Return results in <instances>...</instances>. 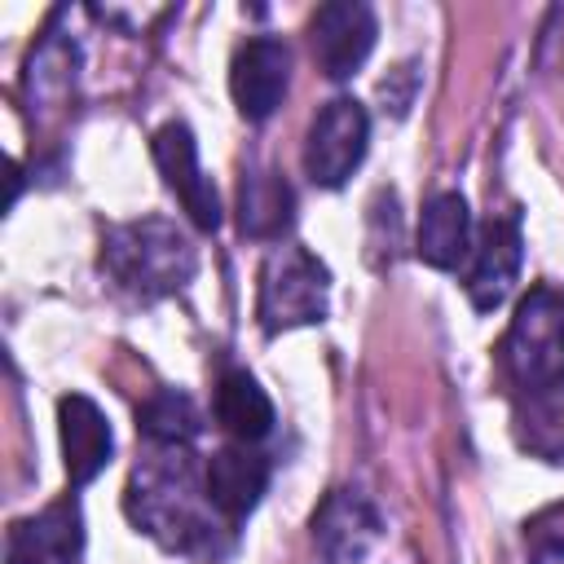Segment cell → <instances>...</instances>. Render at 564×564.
<instances>
[{
	"label": "cell",
	"instance_id": "6da1fadb",
	"mask_svg": "<svg viewBox=\"0 0 564 564\" xmlns=\"http://www.w3.org/2000/svg\"><path fill=\"white\" fill-rule=\"evenodd\" d=\"M163 454H150L137 463L128 480V520L154 538L167 551H194L212 533V498L207 485H198L194 463L181 445H159Z\"/></svg>",
	"mask_w": 564,
	"mask_h": 564
},
{
	"label": "cell",
	"instance_id": "7a4b0ae2",
	"mask_svg": "<svg viewBox=\"0 0 564 564\" xmlns=\"http://www.w3.org/2000/svg\"><path fill=\"white\" fill-rule=\"evenodd\" d=\"M101 269L119 291H128V295L150 304V300L176 295L194 278L198 256H194L189 238L172 220L145 216V220H128V225L106 229Z\"/></svg>",
	"mask_w": 564,
	"mask_h": 564
},
{
	"label": "cell",
	"instance_id": "3957f363",
	"mask_svg": "<svg viewBox=\"0 0 564 564\" xmlns=\"http://www.w3.org/2000/svg\"><path fill=\"white\" fill-rule=\"evenodd\" d=\"M498 361L516 397L564 383V291L546 282L529 286L498 344Z\"/></svg>",
	"mask_w": 564,
	"mask_h": 564
},
{
	"label": "cell",
	"instance_id": "277c9868",
	"mask_svg": "<svg viewBox=\"0 0 564 564\" xmlns=\"http://www.w3.org/2000/svg\"><path fill=\"white\" fill-rule=\"evenodd\" d=\"M326 300H330V273L313 251L295 242L269 251V260L260 264V300H256V317L269 335L322 322Z\"/></svg>",
	"mask_w": 564,
	"mask_h": 564
},
{
	"label": "cell",
	"instance_id": "5b68a950",
	"mask_svg": "<svg viewBox=\"0 0 564 564\" xmlns=\"http://www.w3.org/2000/svg\"><path fill=\"white\" fill-rule=\"evenodd\" d=\"M366 141H370V115H366V106L352 101V97H335L308 123L304 172L313 176V185L339 189L357 172V163L366 159Z\"/></svg>",
	"mask_w": 564,
	"mask_h": 564
},
{
	"label": "cell",
	"instance_id": "8992f818",
	"mask_svg": "<svg viewBox=\"0 0 564 564\" xmlns=\"http://www.w3.org/2000/svg\"><path fill=\"white\" fill-rule=\"evenodd\" d=\"M375 35H379L375 9H370V4H357V0L322 4V9L308 18L313 62H317V70L330 75V79L357 75L361 62H366L370 48H375Z\"/></svg>",
	"mask_w": 564,
	"mask_h": 564
},
{
	"label": "cell",
	"instance_id": "52a82bcc",
	"mask_svg": "<svg viewBox=\"0 0 564 564\" xmlns=\"http://www.w3.org/2000/svg\"><path fill=\"white\" fill-rule=\"evenodd\" d=\"M313 551L322 564H361L383 533L379 511L357 489H330L313 511Z\"/></svg>",
	"mask_w": 564,
	"mask_h": 564
},
{
	"label": "cell",
	"instance_id": "ba28073f",
	"mask_svg": "<svg viewBox=\"0 0 564 564\" xmlns=\"http://www.w3.org/2000/svg\"><path fill=\"white\" fill-rule=\"evenodd\" d=\"M150 150H154V163H159V172H163V181H167V189L181 198V207L189 212V220L198 225V229H220V198H216V185L203 176V167H198V145H194V132H189V123H181V119H172V123H163L159 132H154V141H150Z\"/></svg>",
	"mask_w": 564,
	"mask_h": 564
},
{
	"label": "cell",
	"instance_id": "9c48e42d",
	"mask_svg": "<svg viewBox=\"0 0 564 564\" xmlns=\"http://www.w3.org/2000/svg\"><path fill=\"white\" fill-rule=\"evenodd\" d=\"M84 516L75 498H57L35 516L13 520L4 538V564H79Z\"/></svg>",
	"mask_w": 564,
	"mask_h": 564
},
{
	"label": "cell",
	"instance_id": "30bf717a",
	"mask_svg": "<svg viewBox=\"0 0 564 564\" xmlns=\"http://www.w3.org/2000/svg\"><path fill=\"white\" fill-rule=\"evenodd\" d=\"M286 79H291V48L269 35L247 40L229 66V93H234L238 115L251 123L269 119L286 97Z\"/></svg>",
	"mask_w": 564,
	"mask_h": 564
},
{
	"label": "cell",
	"instance_id": "8fae6325",
	"mask_svg": "<svg viewBox=\"0 0 564 564\" xmlns=\"http://www.w3.org/2000/svg\"><path fill=\"white\" fill-rule=\"evenodd\" d=\"M520 278V220L516 216H489L480 225V238L471 242L467 260V300L489 313L498 308Z\"/></svg>",
	"mask_w": 564,
	"mask_h": 564
},
{
	"label": "cell",
	"instance_id": "7c38bea8",
	"mask_svg": "<svg viewBox=\"0 0 564 564\" xmlns=\"http://www.w3.org/2000/svg\"><path fill=\"white\" fill-rule=\"evenodd\" d=\"M57 432H62V463L70 485H88L101 476V467L115 454V432L101 414V405L84 392H70L57 401Z\"/></svg>",
	"mask_w": 564,
	"mask_h": 564
},
{
	"label": "cell",
	"instance_id": "4fadbf2b",
	"mask_svg": "<svg viewBox=\"0 0 564 564\" xmlns=\"http://www.w3.org/2000/svg\"><path fill=\"white\" fill-rule=\"evenodd\" d=\"M203 485H207L212 507L229 524H238L242 516L256 511V502H260V494L269 485V463H264V454H256L247 445H225V449L212 454Z\"/></svg>",
	"mask_w": 564,
	"mask_h": 564
},
{
	"label": "cell",
	"instance_id": "5bb4252c",
	"mask_svg": "<svg viewBox=\"0 0 564 564\" xmlns=\"http://www.w3.org/2000/svg\"><path fill=\"white\" fill-rule=\"evenodd\" d=\"M414 251L423 264L432 269H458L467 256H471V212H467V198L454 194V189H441L427 198L423 216H419V238H414Z\"/></svg>",
	"mask_w": 564,
	"mask_h": 564
},
{
	"label": "cell",
	"instance_id": "9a60e30c",
	"mask_svg": "<svg viewBox=\"0 0 564 564\" xmlns=\"http://www.w3.org/2000/svg\"><path fill=\"white\" fill-rule=\"evenodd\" d=\"M291 216H295V194L278 172H264V167L242 172V185H238V229H242V238L273 242L291 229Z\"/></svg>",
	"mask_w": 564,
	"mask_h": 564
},
{
	"label": "cell",
	"instance_id": "2e32d148",
	"mask_svg": "<svg viewBox=\"0 0 564 564\" xmlns=\"http://www.w3.org/2000/svg\"><path fill=\"white\" fill-rule=\"evenodd\" d=\"M216 423L242 445L264 441L273 432V401L256 383V375H247V370H225L220 375V383H216Z\"/></svg>",
	"mask_w": 564,
	"mask_h": 564
},
{
	"label": "cell",
	"instance_id": "e0dca14e",
	"mask_svg": "<svg viewBox=\"0 0 564 564\" xmlns=\"http://www.w3.org/2000/svg\"><path fill=\"white\" fill-rule=\"evenodd\" d=\"M516 441L538 458H564V383L516 397Z\"/></svg>",
	"mask_w": 564,
	"mask_h": 564
},
{
	"label": "cell",
	"instance_id": "ac0fdd59",
	"mask_svg": "<svg viewBox=\"0 0 564 564\" xmlns=\"http://www.w3.org/2000/svg\"><path fill=\"white\" fill-rule=\"evenodd\" d=\"M198 427H203L198 405L176 388H163L137 405V432L154 445H189Z\"/></svg>",
	"mask_w": 564,
	"mask_h": 564
},
{
	"label": "cell",
	"instance_id": "d6986e66",
	"mask_svg": "<svg viewBox=\"0 0 564 564\" xmlns=\"http://www.w3.org/2000/svg\"><path fill=\"white\" fill-rule=\"evenodd\" d=\"M524 546H529V564H564V502L538 511L524 524Z\"/></svg>",
	"mask_w": 564,
	"mask_h": 564
}]
</instances>
